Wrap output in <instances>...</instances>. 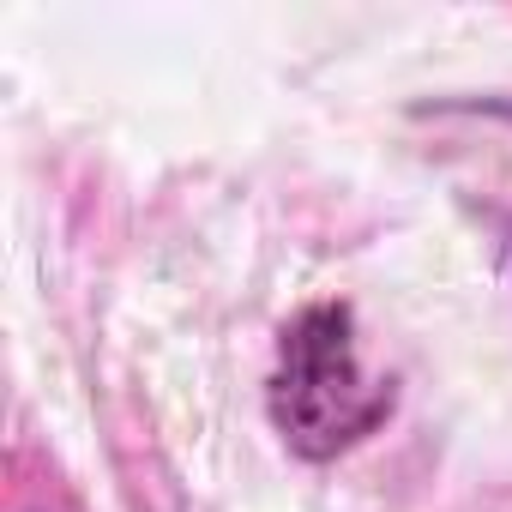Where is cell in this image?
<instances>
[{"label": "cell", "mask_w": 512, "mask_h": 512, "mask_svg": "<svg viewBox=\"0 0 512 512\" xmlns=\"http://www.w3.org/2000/svg\"><path fill=\"white\" fill-rule=\"evenodd\" d=\"M392 410V386L374 380L350 338V308L320 302L284 326L272 374V422L302 458H332L374 434Z\"/></svg>", "instance_id": "cell-1"}]
</instances>
